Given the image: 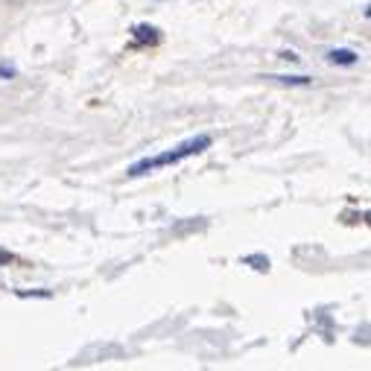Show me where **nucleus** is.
<instances>
[{
	"mask_svg": "<svg viewBox=\"0 0 371 371\" xmlns=\"http://www.w3.org/2000/svg\"><path fill=\"white\" fill-rule=\"evenodd\" d=\"M210 144H213L210 134H199V138H190V141H184L182 146H175V149H170V152H161V155H155V158H144V161H138V164H132V167H129V175H132V179H138V175H146V172L158 170V167L179 164V161H184V158H190V155L205 152Z\"/></svg>",
	"mask_w": 371,
	"mask_h": 371,
	"instance_id": "f257e3e1",
	"label": "nucleus"
},
{
	"mask_svg": "<svg viewBox=\"0 0 371 371\" xmlns=\"http://www.w3.org/2000/svg\"><path fill=\"white\" fill-rule=\"evenodd\" d=\"M134 42L138 44H158L161 42V30L152 24H134Z\"/></svg>",
	"mask_w": 371,
	"mask_h": 371,
	"instance_id": "f03ea898",
	"label": "nucleus"
},
{
	"mask_svg": "<svg viewBox=\"0 0 371 371\" xmlns=\"http://www.w3.org/2000/svg\"><path fill=\"white\" fill-rule=\"evenodd\" d=\"M327 62L330 65H357V53L354 50H330L327 53Z\"/></svg>",
	"mask_w": 371,
	"mask_h": 371,
	"instance_id": "7ed1b4c3",
	"label": "nucleus"
},
{
	"mask_svg": "<svg viewBox=\"0 0 371 371\" xmlns=\"http://www.w3.org/2000/svg\"><path fill=\"white\" fill-rule=\"evenodd\" d=\"M266 80L281 85H310V76H266Z\"/></svg>",
	"mask_w": 371,
	"mask_h": 371,
	"instance_id": "20e7f679",
	"label": "nucleus"
},
{
	"mask_svg": "<svg viewBox=\"0 0 371 371\" xmlns=\"http://www.w3.org/2000/svg\"><path fill=\"white\" fill-rule=\"evenodd\" d=\"M18 76V68L9 65V62H0V80H15Z\"/></svg>",
	"mask_w": 371,
	"mask_h": 371,
	"instance_id": "39448f33",
	"label": "nucleus"
},
{
	"mask_svg": "<svg viewBox=\"0 0 371 371\" xmlns=\"http://www.w3.org/2000/svg\"><path fill=\"white\" fill-rule=\"evenodd\" d=\"M18 296L21 298H30V296H42V298H50V289H18Z\"/></svg>",
	"mask_w": 371,
	"mask_h": 371,
	"instance_id": "423d86ee",
	"label": "nucleus"
},
{
	"mask_svg": "<svg viewBox=\"0 0 371 371\" xmlns=\"http://www.w3.org/2000/svg\"><path fill=\"white\" fill-rule=\"evenodd\" d=\"M246 263H258L255 269H260V272L269 269V258H260V255H258V258H246Z\"/></svg>",
	"mask_w": 371,
	"mask_h": 371,
	"instance_id": "0eeeda50",
	"label": "nucleus"
},
{
	"mask_svg": "<svg viewBox=\"0 0 371 371\" xmlns=\"http://www.w3.org/2000/svg\"><path fill=\"white\" fill-rule=\"evenodd\" d=\"M12 260H15V258L9 255V251H4V249H0V266H9Z\"/></svg>",
	"mask_w": 371,
	"mask_h": 371,
	"instance_id": "6e6552de",
	"label": "nucleus"
},
{
	"mask_svg": "<svg viewBox=\"0 0 371 371\" xmlns=\"http://www.w3.org/2000/svg\"><path fill=\"white\" fill-rule=\"evenodd\" d=\"M281 58H289V62H298V56H296V53H289V50H284V53H281Z\"/></svg>",
	"mask_w": 371,
	"mask_h": 371,
	"instance_id": "1a4fd4ad",
	"label": "nucleus"
}]
</instances>
